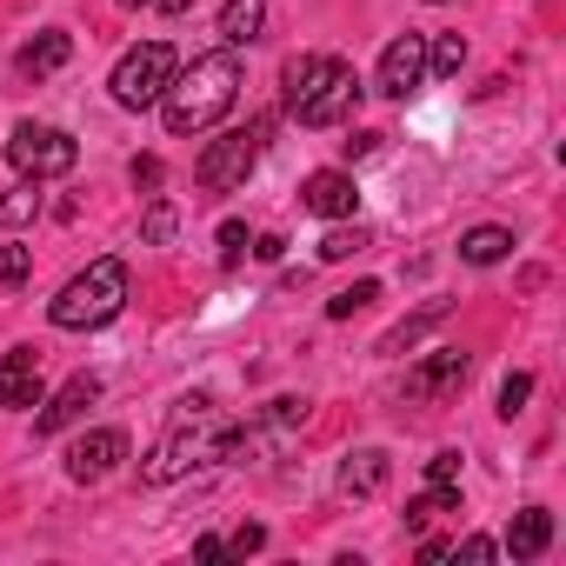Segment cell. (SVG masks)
I'll use <instances>...</instances> for the list:
<instances>
[{
  "mask_svg": "<svg viewBox=\"0 0 566 566\" xmlns=\"http://www.w3.org/2000/svg\"><path fill=\"white\" fill-rule=\"evenodd\" d=\"M233 101H240V54H233V48L200 54V61H193L187 74H174L167 94H160L167 134H200V127H213Z\"/></svg>",
  "mask_w": 566,
  "mask_h": 566,
  "instance_id": "1",
  "label": "cell"
},
{
  "mask_svg": "<svg viewBox=\"0 0 566 566\" xmlns=\"http://www.w3.org/2000/svg\"><path fill=\"white\" fill-rule=\"evenodd\" d=\"M280 94H287V114L301 127H340L360 101V81L334 54H301V61L280 67Z\"/></svg>",
  "mask_w": 566,
  "mask_h": 566,
  "instance_id": "2",
  "label": "cell"
},
{
  "mask_svg": "<svg viewBox=\"0 0 566 566\" xmlns=\"http://www.w3.org/2000/svg\"><path fill=\"white\" fill-rule=\"evenodd\" d=\"M120 307H127V266L120 260H94L87 273H74L67 287L48 301V321L67 327V334H87V327H107Z\"/></svg>",
  "mask_w": 566,
  "mask_h": 566,
  "instance_id": "3",
  "label": "cell"
},
{
  "mask_svg": "<svg viewBox=\"0 0 566 566\" xmlns=\"http://www.w3.org/2000/svg\"><path fill=\"white\" fill-rule=\"evenodd\" d=\"M220 440H227V433H213V400H180L174 427H167V433H160V447L147 453V480H154V486L180 480L193 460H213V453H220Z\"/></svg>",
  "mask_w": 566,
  "mask_h": 566,
  "instance_id": "4",
  "label": "cell"
},
{
  "mask_svg": "<svg viewBox=\"0 0 566 566\" xmlns=\"http://www.w3.org/2000/svg\"><path fill=\"white\" fill-rule=\"evenodd\" d=\"M180 74V61H174V48L167 41H140V48H127L120 54V67H114V101L120 107H154L160 94H167V81Z\"/></svg>",
  "mask_w": 566,
  "mask_h": 566,
  "instance_id": "5",
  "label": "cell"
},
{
  "mask_svg": "<svg viewBox=\"0 0 566 566\" xmlns=\"http://www.w3.org/2000/svg\"><path fill=\"white\" fill-rule=\"evenodd\" d=\"M8 160H14L28 180H54V174H74L81 147H74V134H61V127H34V120H21V127L8 134Z\"/></svg>",
  "mask_w": 566,
  "mask_h": 566,
  "instance_id": "6",
  "label": "cell"
},
{
  "mask_svg": "<svg viewBox=\"0 0 566 566\" xmlns=\"http://www.w3.org/2000/svg\"><path fill=\"white\" fill-rule=\"evenodd\" d=\"M260 140H266V120H260V127H233V134L207 140V154H200L193 180H200L207 193H227V187H240V180L253 174V160H260Z\"/></svg>",
  "mask_w": 566,
  "mask_h": 566,
  "instance_id": "7",
  "label": "cell"
},
{
  "mask_svg": "<svg viewBox=\"0 0 566 566\" xmlns=\"http://www.w3.org/2000/svg\"><path fill=\"white\" fill-rule=\"evenodd\" d=\"M467 374H473V354L440 347V354H427V360L407 374V400H453V394L467 387Z\"/></svg>",
  "mask_w": 566,
  "mask_h": 566,
  "instance_id": "8",
  "label": "cell"
},
{
  "mask_svg": "<svg viewBox=\"0 0 566 566\" xmlns=\"http://www.w3.org/2000/svg\"><path fill=\"white\" fill-rule=\"evenodd\" d=\"M127 460V433L120 427H101V433H81L74 447H67V480H81V486H94V480H107L114 467Z\"/></svg>",
  "mask_w": 566,
  "mask_h": 566,
  "instance_id": "9",
  "label": "cell"
},
{
  "mask_svg": "<svg viewBox=\"0 0 566 566\" xmlns=\"http://www.w3.org/2000/svg\"><path fill=\"white\" fill-rule=\"evenodd\" d=\"M420 81H427V41L420 34H394L387 54H380V94L387 101H407Z\"/></svg>",
  "mask_w": 566,
  "mask_h": 566,
  "instance_id": "10",
  "label": "cell"
},
{
  "mask_svg": "<svg viewBox=\"0 0 566 566\" xmlns=\"http://www.w3.org/2000/svg\"><path fill=\"white\" fill-rule=\"evenodd\" d=\"M301 207H307V213H321V220H354L360 187H354V174L321 167V174H307V180H301Z\"/></svg>",
  "mask_w": 566,
  "mask_h": 566,
  "instance_id": "11",
  "label": "cell"
},
{
  "mask_svg": "<svg viewBox=\"0 0 566 566\" xmlns=\"http://www.w3.org/2000/svg\"><path fill=\"white\" fill-rule=\"evenodd\" d=\"M0 407H41V354L14 347L0 360Z\"/></svg>",
  "mask_w": 566,
  "mask_h": 566,
  "instance_id": "12",
  "label": "cell"
},
{
  "mask_svg": "<svg viewBox=\"0 0 566 566\" xmlns=\"http://www.w3.org/2000/svg\"><path fill=\"white\" fill-rule=\"evenodd\" d=\"M94 400H101V380H94V374H74V380H67V387L48 400V413L34 420V433H61V427H74V420H81Z\"/></svg>",
  "mask_w": 566,
  "mask_h": 566,
  "instance_id": "13",
  "label": "cell"
},
{
  "mask_svg": "<svg viewBox=\"0 0 566 566\" xmlns=\"http://www.w3.org/2000/svg\"><path fill=\"white\" fill-rule=\"evenodd\" d=\"M387 473H394V467H387V453H380V447H360V453H347V460H340V493L367 500V493H380V486H387Z\"/></svg>",
  "mask_w": 566,
  "mask_h": 566,
  "instance_id": "14",
  "label": "cell"
},
{
  "mask_svg": "<svg viewBox=\"0 0 566 566\" xmlns=\"http://www.w3.org/2000/svg\"><path fill=\"white\" fill-rule=\"evenodd\" d=\"M546 539H553V513H546V506H526V513H513V526H506V553H513V559H533V553H546Z\"/></svg>",
  "mask_w": 566,
  "mask_h": 566,
  "instance_id": "15",
  "label": "cell"
},
{
  "mask_svg": "<svg viewBox=\"0 0 566 566\" xmlns=\"http://www.w3.org/2000/svg\"><path fill=\"white\" fill-rule=\"evenodd\" d=\"M67 54H74V41H67V34H41V41H28V48H21V74H28V81H48V74H61V67H67Z\"/></svg>",
  "mask_w": 566,
  "mask_h": 566,
  "instance_id": "16",
  "label": "cell"
},
{
  "mask_svg": "<svg viewBox=\"0 0 566 566\" xmlns=\"http://www.w3.org/2000/svg\"><path fill=\"white\" fill-rule=\"evenodd\" d=\"M260 21H266V0H227L220 8V41L247 48V41H260Z\"/></svg>",
  "mask_w": 566,
  "mask_h": 566,
  "instance_id": "17",
  "label": "cell"
},
{
  "mask_svg": "<svg viewBox=\"0 0 566 566\" xmlns=\"http://www.w3.org/2000/svg\"><path fill=\"white\" fill-rule=\"evenodd\" d=\"M513 253V233L506 227H473L467 240H460V260H473V266H493V260H506Z\"/></svg>",
  "mask_w": 566,
  "mask_h": 566,
  "instance_id": "18",
  "label": "cell"
},
{
  "mask_svg": "<svg viewBox=\"0 0 566 566\" xmlns=\"http://www.w3.org/2000/svg\"><path fill=\"white\" fill-rule=\"evenodd\" d=\"M440 321H447V301H433L427 314H413V321H400V327H394V334L380 340V354H407V347H413V340H420L427 327H440Z\"/></svg>",
  "mask_w": 566,
  "mask_h": 566,
  "instance_id": "19",
  "label": "cell"
},
{
  "mask_svg": "<svg viewBox=\"0 0 566 566\" xmlns=\"http://www.w3.org/2000/svg\"><path fill=\"white\" fill-rule=\"evenodd\" d=\"M34 273V247H0V294H14Z\"/></svg>",
  "mask_w": 566,
  "mask_h": 566,
  "instance_id": "20",
  "label": "cell"
},
{
  "mask_svg": "<svg viewBox=\"0 0 566 566\" xmlns=\"http://www.w3.org/2000/svg\"><path fill=\"white\" fill-rule=\"evenodd\" d=\"M374 301H380V280H360V287H347V294H334V301H327V314H334V321H354V314H360V307H374Z\"/></svg>",
  "mask_w": 566,
  "mask_h": 566,
  "instance_id": "21",
  "label": "cell"
},
{
  "mask_svg": "<svg viewBox=\"0 0 566 566\" xmlns=\"http://www.w3.org/2000/svg\"><path fill=\"white\" fill-rule=\"evenodd\" d=\"M0 220H8V227L21 233L28 220H41V193H34V187H14L8 200H0Z\"/></svg>",
  "mask_w": 566,
  "mask_h": 566,
  "instance_id": "22",
  "label": "cell"
},
{
  "mask_svg": "<svg viewBox=\"0 0 566 566\" xmlns=\"http://www.w3.org/2000/svg\"><path fill=\"white\" fill-rule=\"evenodd\" d=\"M460 61H467V41L460 34H447V41L427 48V74H460Z\"/></svg>",
  "mask_w": 566,
  "mask_h": 566,
  "instance_id": "23",
  "label": "cell"
},
{
  "mask_svg": "<svg viewBox=\"0 0 566 566\" xmlns=\"http://www.w3.org/2000/svg\"><path fill=\"white\" fill-rule=\"evenodd\" d=\"M427 486L460 500V453H433V467H427Z\"/></svg>",
  "mask_w": 566,
  "mask_h": 566,
  "instance_id": "24",
  "label": "cell"
},
{
  "mask_svg": "<svg viewBox=\"0 0 566 566\" xmlns=\"http://www.w3.org/2000/svg\"><path fill=\"white\" fill-rule=\"evenodd\" d=\"M360 247H367L360 227H334V233L321 240V260H347V253H360Z\"/></svg>",
  "mask_w": 566,
  "mask_h": 566,
  "instance_id": "25",
  "label": "cell"
},
{
  "mask_svg": "<svg viewBox=\"0 0 566 566\" xmlns=\"http://www.w3.org/2000/svg\"><path fill=\"white\" fill-rule=\"evenodd\" d=\"M240 260H247V227L227 220V227H220V266H240Z\"/></svg>",
  "mask_w": 566,
  "mask_h": 566,
  "instance_id": "26",
  "label": "cell"
},
{
  "mask_svg": "<svg viewBox=\"0 0 566 566\" xmlns=\"http://www.w3.org/2000/svg\"><path fill=\"white\" fill-rule=\"evenodd\" d=\"M526 394H533V380H526V374H506V380H500V413L513 420V413L526 407Z\"/></svg>",
  "mask_w": 566,
  "mask_h": 566,
  "instance_id": "27",
  "label": "cell"
},
{
  "mask_svg": "<svg viewBox=\"0 0 566 566\" xmlns=\"http://www.w3.org/2000/svg\"><path fill=\"white\" fill-rule=\"evenodd\" d=\"M147 240H154V247H167V240H174V207H167V200H154V207H147Z\"/></svg>",
  "mask_w": 566,
  "mask_h": 566,
  "instance_id": "28",
  "label": "cell"
},
{
  "mask_svg": "<svg viewBox=\"0 0 566 566\" xmlns=\"http://www.w3.org/2000/svg\"><path fill=\"white\" fill-rule=\"evenodd\" d=\"M447 553H460V559H500V546H493L486 533H473V539H460V546H447Z\"/></svg>",
  "mask_w": 566,
  "mask_h": 566,
  "instance_id": "29",
  "label": "cell"
},
{
  "mask_svg": "<svg viewBox=\"0 0 566 566\" xmlns=\"http://www.w3.org/2000/svg\"><path fill=\"white\" fill-rule=\"evenodd\" d=\"M340 147H347V160H367V154L380 147V134H354V140H340Z\"/></svg>",
  "mask_w": 566,
  "mask_h": 566,
  "instance_id": "30",
  "label": "cell"
},
{
  "mask_svg": "<svg viewBox=\"0 0 566 566\" xmlns=\"http://www.w3.org/2000/svg\"><path fill=\"white\" fill-rule=\"evenodd\" d=\"M134 187H160V160H154V154L134 160Z\"/></svg>",
  "mask_w": 566,
  "mask_h": 566,
  "instance_id": "31",
  "label": "cell"
},
{
  "mask_svg": "<svg viewBox=\"0 0 566 566\" xmlns=\"http://www.w3.org/2000/svg\"><path fill=\"white\" fill-rule=\"evenodd\" d=\"M260 539H266V533H260V526H240V533H233V539H227V553H253V546H260Z\"/></svg>",
  "mask_w": 566,
  "mask_h": 566,
  "instance_id": "32",
  "label": "cell"
},
{
  "mask_svg": "<svg viewBox=\"0 0 566 566\" xmlns=\"http://www.w3.org/2000/svg\"><path fill=\"white\" fill-rule=\"evenodd\" d=\"M280 247H287L280 233H260V240H253V253H260V260H280Z\"/></svg>",
  "mask_w": 566,
  "mask_h": 566,
  "instance_id": "33",
  "label": "cell"
},
{
  "mask_svg": "<svg viewBox=\"0 0 566 566\" xmlns=\"http://www.w3.org/2000/svg\"><path fill=\"white\" fill-rule=\"evenodd\" d=\"M154 8H160V14H187V8H193V0H154Z\"/></svg>",
  "mask_w": 566,
  "mask_h": 566,
  "instance_id": "34",
  "label": "cell"
},
{
  "mask_svg": "<svg viewBox=\"0 0 566 566\" xmlns=\"http://www.w3.org/2000/svg\"><path fill=\"white\" fill-rule=\"evenodd\" d=\"M120 8H140V0H120Z\"/></svg>",
  "mask_w": 566,
  "mask_h": 566,
  "instance_id": "35",
  "label": "cell"
}]
</instances>
